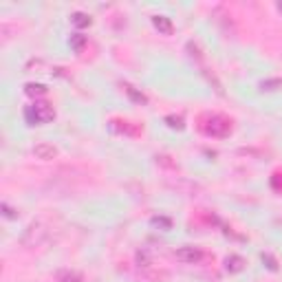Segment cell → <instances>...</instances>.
<instances>
[{
  "mask_svg": "<svg viewBox=\"0 0 282 282\" xmlns=\"http://www.w3.org/2000/svg\"><path fill=\"white\" fill-rule=\"evenodd\" d=\"M201 130L207 137H214V139H223L232 132V119L225 115H218V112H207V115L201 117Z\"/></svg>",
  "mask_w": 282,
  "mask_h": 282,
  "instance_id": "obj_1",
  "label": "cell"
},
{
  "mask_svg": "<svg viewBox=\"0 0 282 282\" xmlns=\"http://www.w3.org/2000/svg\"><path fill=\"white\" fill-rule=\"evenodd\" d=\"M47 238H49V227L42 223V220H35V223H31L22 232V236H20V245H22L24 249H35V247H40V245H44Z\"/></svg>",
  "mask_w": 282,
  "mask_h": 282,
  "instance_id": "obj_2",
  "label": "cell"
},
{
  "mask_svg": "<svg viewBox=\"0 0 282 282\" xmlns=\"http://www.w3.org/2000/svg\"><path fill=\"white\" fill-rule=\"evenodd\" d=\"M24 117L29 119V124H49L55 119V108L49 101H35L24 110Z\"/></svg>",
  "mask_w": 282,
  "mask_h": 282,
  "instance_id": "obj_3",
  "label": "cell"
},
{
  "mask_svg": "<svg viewBox=\"0 0 282 282\" xmlns=\"http://www.w3.org/2000/svg\"><path fill=\"white\" fill-rule=\"evenodd\" d=\"M166 186L170 189H174L177 194H183V196H198V194H203V188L198 186V183L189 181V179H183V177L168 179Z\"/></svg>",
  "mask_w": 282,
  "mask_h": 282,
  "instance_id": "obj_4",
  "label": "cell"
},
{
  "mask_svg": "<svg viewBox=\"0 0 282 282\" xmlns=\"http://www.w3.org/2000/svg\"><path fill=\"white\" fill-rule=\"evenodd\" d=\"M174 258L183 265H198L203 260V251L198 247H194V245H183V247H179L174 251Z\"/></svg>",
  "mask_w": 282,
  "mask_h": 282,
  "instance_id": "obj_5",
  "label": "cell"
},
{
  "mask_svg": "<svg viewBox=\"0 0 282 282\" xmlns=\"http://www.w3.org/2000/svg\"><path fill=\"white\" fill-rule=\"evenodd\" d=\"M31 152H33V157H35V159H40V161H53V159L60 155L58 148H55L53 143H47V141L35 143Z\"/></svg>",
  "mask_w": 282,
  "mask_h": 282,
  "instance_id": "obj_6",
  "label": "cell"
},
{
  "mask_svg": "<svg viewBox=\"0 0 282 282\" xmlns=\"http://www.w3.org/2000/svg\"><path fill=\"white\" fill-rule=\"evenodd\" d=\"M152 24H155V29L163 35H172V31H174V24L168 16H152Z\"/></svg>",
  "mask_w": 282,
  "mask_h": 282,
  "instance_id": "obj_7",
  "label": "cell"
},
{
  "mask_svg": "<svg viewBox=\"0 0 282 282\" xmlns=\"http://www.w3.org/2000/svg\"><path fill=\"white\" fill-rule=\"evenodd\" d=\"M245 258L243 256H238V254H232V256H227V260H225V267H227V271L229 274H240V271L245 269Z\"/></svg>",
  "mask_w": 282,
  "mask_h": 282,
  "instance_id": "obj_8",
  "label": "cell"
},
{
  "mask_svg": "<svg viewBox=\"0 0 282 282\" xmlns=\"http://www.w3.org/2000/svg\"><path fill=\"white\" fill-rule=\"evenodd\" d=\"M121 126H117V124H110L115 130H119V132H124V135H130V137H137L141 132V128L137 126V124H132V121H121V119H117Z\"/></svg>",
  "mask_w": 282,
  "mask_h": 282,
  "instance_id": "obj_9",
  "label": "cell"
},
{
  "mask_svg": "<svg viewBox=\"0 0 282 282\" xmlns=\"http://www.w3.org/2000/svg\"><path fill=\"white\" fill-rule=\"evenodd\" d=\"M58 282H82V274H78V271H71V269H62L58 271Z\"/></svg>",
  "mask_w": 282,
  "mask_h": 282,
  "instance_id": "obj_10",
  "label": "cell"
},
{
  "mask_svg": "<svg viewBox=\"0 0 282 282\" xmlns=\"http://www.w3.org/2000/svg\"><path fill=\"white\" fill-rule=\"evenodd\" d=\"M47 86H44V84H33V82H31V84H27V86H24V93H27V95H31V97H38V95H47Z\"/></svg>",
  "mask_w": 282,
  "mask_h": 282,
  "instance_id": "obj_11",
  "label": "cell"
},
{
  "mask_svg": "<svg viewBox=\"0 0 282 282\" xmlns=\"http://www.w3.org/2000/svg\"><path fill=\"white\" fill-rule=\"evenodd\" d=\"M282 89V78H271L260 82V91H280Z\"/></svg>",
  "mask_w": 282,
  "mask_h": 282,
  "instance_id": "obj_12",
  "label": "cell"
},
{
  "mask_svg": "<svg viewBox=\"0 0 282 282\" xmlns=\"http://www.w3.org/2000/svg\"><path fill=\"white\" fill-rule=\"evenodd\" d=\"M71 20H73V24L75 27H91V16H86V13H82V11H78V13H73L71 16Z\"/></svg>",
  "mask_w": 282,
  "mask_h": 282,
  "instance_id": "obj_13",
  "label": "cell"
},
{
  "mask_svg": "<svg viewBox=\"0 0 282 282\" xmlns=\"http://www.w3.org/2000/svg\"><path fill=\"white\" fill-rule=\"evenodd\" d=\"M124 91H126V93H128V97H130V99H135L137 101V104H146V95H143V93H137V91L135 89H132V86L130 84H124Z\"/></svg>",
  "mask_w": 282,
  "mask_h": 282,
  "instance_id": "obj_14",
  "label": "cell"
},
{
  "mask_svg": "<svg viewBox=\"0 0 282 282\" xmlns=\"http://www.w3.org/2000/svg\"><path fill=\"white\" fill-rule=\"evenodd\" d=\"M84 44H86V35H82V33L71 35V47H73L75 51H82L84 49Z\"/></svg>",
  "mask_w": 282,
  "mask_h": 282,
  "instance_id": "obj_15",
  "label": "cell"
},
{
  "mask_svg": "<svg viewBox=\"0 0 282 282\" xmlns=\"http://www.w3.org/2000/svg\"><path fill=\"white\" fill-rule=\"evenodd\" d=\"M166 124L170 126V128H177V130H183V117H177V115H168L166 117Z\"/></svg>",
  "mask_w": 282,
  "mask_h": 282,
  "instance_id": "obj_16",
  "label": "cell"
},
{
  "mask_svg": "<svg viewBox=\"0 0 282 282\" xmlns=\"http://www.w3.org/2000/svg\"><path fill=\"white\" fill-rule=\"evenodd\" d=\"M137 263H139V267H143V269H150L152 267V260H150V256H148V251H137Z\"/></svg>",
  "mask_w": 282,
  "mask_h": 282,
  "instance_id": "obj_17",
  "label": "cell"
},
{
  "mask_svg": "<svg viewBox=\"0 0 282 282\" xmlns=\"http://www.w3.org/2000/svg\"><path fill=\"white\" fill-rule=\"evenodd\" d=\"M155 159H157V163H159V166H163V168H170V170H177V163L170 161V157H168V155H157Z\"/></svg>",
  "mask_w": 282,
  "mask_h": 282,
  "instance_id": "obj_18",
  "label": "cell"
},
{
  "mask_svg": "<svg viewBox=\"0 0 282 282\" xmlns=\"http://www.w3.org/2000/svg\"><path fill=\"white\" fill-rule=\"evenodd\" d=\"M152 225H161V227L163 229H170L172 227V220L170 218H163V216H155V218H152Z\"/></svg>",
  "mask_w": 282,
  "mask_h": 282,
  "instance_id": "obj_19",
  "label": "cell"
},
{
  "mask_svg": "<svg viewBox=\"0 0 282 282\" xmlns=\"http://www.w3.org/2000/svg\"><path fill=\"white\" fill-rule=\"evenodd\" d=\"M2 212H4V216H7V218H16V216H18L16 209H11L7 203H2Z\"/></svg>",
  "mask_w": 282,
  "mask_h": 282,
  "instance_id": "obj_20",
  "label": "cell"
},
{
  "mask_svg": "<svg viewBox=\"0 0 282 282\" xmlns=\"http://www.w3.org/2000/svg\"><path fill=\"white\" fill-rule=\"evenodd\" d=\"M263 260H267V263H269V269H274V271H276V269H278V267H276V260H274V258H271V256H269V254H263Z\"/></svg>",
  "mask_w": 282,
  "mask_h": 282,
  "instance_id": "obj_21",
  "label": "cell"
},
{
  "mask_svg": "<svg viewBox=\"0 0 282 282\" xmlns=\"http://www.w3.org/2000/svg\"><path fill=\"white\" fill-rule=\"evenodd\" d=\"M278 11H282V2H278Z\"/></svg>",
  "mask_w": 282,
  "mask_h": 282,
  "instance_id": "obj_22",
  "label": "cell"
}]
</instances>
